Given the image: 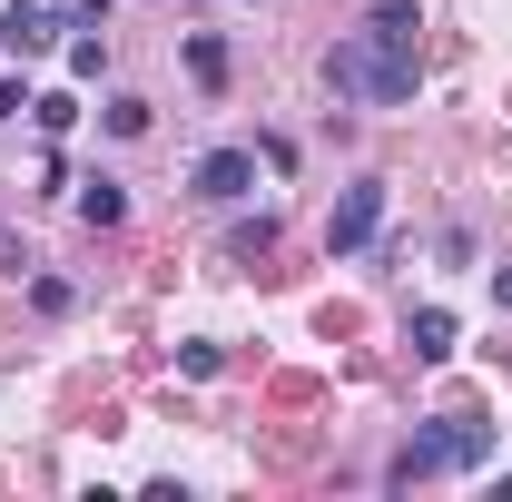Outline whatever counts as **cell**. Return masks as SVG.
<instances>
[{"label": "cell", "instance_id": "obj_1", "mask_svg": "<svg viewBox=\"0 0 512 502\" xmlns=\"http://www.w3.org/2000/svg\"><path fill=\"white\" fill-rule=\"evenodd\" d=\"M414 30H424L414 0L365 10V20L325 50V89L355 99V109H414V89H424V40H414Z\"/></svg>", "mask_w": 512, "mask_h": 502}, {"label": "cell", "instance_id": "obj_2", "mask_svg": "<svg viewBox=\"0 0 512 502\" xmlns=\"http://www.w3.org/2000/svg\"><path fill=\"white\" fill-rule=\"evenodd\" d=\"M473 463H493V424H473V414H434L424 434L384 463V483H434V473H473Z\"/></svg>", "mask_w": 512, "mask_h": 502}, {"label": "cell", "instance_id": "obj_3", "mask_svg": "<svg viewBox=\"0 0 512 502\" xmlns=\"http://www.w3.org/2000/svg\"><path fill=\"white\" fill-rule=\"evenodd\" d=\"M375 227H384V178H355V188L335 197V217H325V247H335V256H355L365 237H375Z\"/></svg>", "mask_w": 512, "mask_h": 502}, {"label": "cell", "instance_id": "obj_4", "mask_svg": "<svg viewBox=\"0 0 512 502\" xmlns=\"http://www.w3.org/2000/svg\"><path fill=\"white\" fill-rule=\"evenodd\" d=\"M188 188L207 197V207H237V197L256 188V148H207V158L188 168Z\"/></svg>", "mask_w": 512, "mask_h": 502}, {"label": "cell", "instance_id": "obj_5", "mask_svg": "<svg viewBox=\"0 0 512 502\" xmlns=\"http://www.w3.org/2000/svg\"><path fill=\"white\" fill-rule=\"evenodd\" d=\"M60 30H79L69 10H40V0H10V20H0V50H50Z\"/></svg>", "mask_w": 512, "mask_h": 502}, {"label": "cell", "instance_id": "obj_6", "mask_svg": "<svg viewBox=\"0 0 512 502\" xmlns=\"http://www.w3.org/2000/svg\"><path fill=\"white\" fill-rule=\"evenodd\" d=\"M79 217H89V227H119V217H128L119 178H79Z\"/></svg>", "mask_w": 512, "mask_h": 502}, {"label": "cell", "instance_id": "obj_7", "mask_svg": "<svg viewBox=\"0 0 512 502\" xmlns=\"http://www.w3.org/2000/svg\"><path fill=\"white\" fill-rule=\"evenodd\" d=\"M188 79H197V89H227V40H217V30L188 40Z\"/></svg>", "mask_w": 512, "mask_h": 502}, {"label": "cell", "instance_id": "obj_8", "mask_svg": "<svg viewBox=\"0 0 512 502\" xmlns=\"http://www.w3.org/2000/svg\"><path fill=\"white\" fill-rule=\"evenodd\" d=\"M266 247H276V217H266V207L227 227V256H237V266H256V256H266Z\"/></svg>", "mask_w": 512, "mask_h": 502}, {"label": "cell", "instance_id": "obj_9", "mask_svg": "<svg viewBox=\"0 0 512 502\" xmlns=\"http://www.w3.org/2000/svg\"><path fill=\"white\" fill-rule=\"evenodd\" d=\"M414 355H424V365H444V355H453V315H444V306L414 315Z\"/></svg>", "mask_w": 512, "mask_h": 502}, {"label": "cell", "instance_id": "obj_10", "mask_svg": "<svg viewBox=\"0 0 512 502\" xmlns=\"http://www.w3.org/2000/svg\"><path fill=\"white\" fill-rule=\"evenodd\" d=\"M30 119H40V128H50V138H60V128L79 119V99H69V89H50V99H30Z\"/></svg>", "mask_w": 512, "mask_h": 502}, {"label": "cell", "instance_id": "obj_11", "mask_svg": "<svg viewBox=\"0 0 512 502\" xmlns=\"http://www.w3.org/2000/svg\"><path fill=\"white\" fill-rule=\"evenodd\" d=\"M109 69V40H69V79H99Z\"/></svg>", "mask_w": 512, "mask_h": 502}, {"label": "cell", "instance_id": "obj_12", "mask_svg": "<svg viewBox=\"0 0 512 502\" xmlns=\"http://www.w3.org/2000/svg\"><path fill=\"white\" fill-rule=\"evenodd\" d=\"M109 128L119 138H148V99H109Z\"/></svg>", "mask_w": 512, "mask_h": 502}, {"label": "cell", "instance_id": "obj_13", "mask_svg": "<svg viewBox=\"0 0 512 502\" xmlns=\"http://www.w3.org/2000/svg\"><path fill=\"white\" fill-rule=\"evenodd\" d=\"M69 20H79V30H89V20H109V10H119V0H60Z\"/></svg>", "mask_w": 512, "mask_h": 502}, {"label": "cell", "instance_id": "obj_14", "mask_svg": "<svg viewBox=\"0 0 512 502\" xmlns=\"http://www.w3.org/2000/svg\"><path fill=\"white\" fill-rule=\"evenodd\" d=\"M20 109H30V89H20V79H0V119H20Z\"/></svg>", "mask_w": 512, "mask_h": 502}, {"label": "cell", "instance_id": "obj_15", "mask_svg": "<svg viewBox=\"0 0 512 502\" xmlns=\"http://www.w3.org/2000/svg\"><path fill=\"white\" fill-rule=\"evenodd\" d=\"M0 266H10V276H20V266H30V256H20V237H0Z\"/></svg>", "mask_w": 512, "mask_h": 502}, {"label": "cell", "instance_id": "obj_16", "mask_svg": "<svg viewBox=\"0 0 512 502\" xmlns=\"http://www.w3.org/2000/svg\"><path fill=\"white\" fill-rule=\"evenodd\" d=\"M493 306H512V266H503V276H493Z\"/></svg>", "mask_w": 512, "mask_h": 502}]
</instances>
